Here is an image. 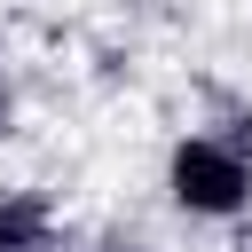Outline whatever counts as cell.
Instances as JSON below:
<instances>
[{
	"instance_id": "6da1fadb",
	"label": "cell",
	"mask_w": 252,
	"mask_h": 252,
	"mask_svg": "<svg viewBox=\"0 0 252 252\" xmlns=\"http://www.w3.org/2000/svg\"><path fill=\"white\" fill-rule=\"evenodd\" d=\"M252 197V165H244V150H228V142H213V134H189L181 150H173V205H189V213H236Z\"/></svg>"
},
{
	"instance_id": "7a4b0ae2",
	"label": "cell",
	"mask_w": 252,
	"mask_h": 252,
	"mask_svg": "<svg viewBox=\"0 0 252 252\" xmlns=\"http://www.w3.org/2000/svg\"><path fill=\"white\" fill-rule=\"evenodd\" d=\"M0 110H8V87H0Z\"/></svg>"
}]
</instances>
